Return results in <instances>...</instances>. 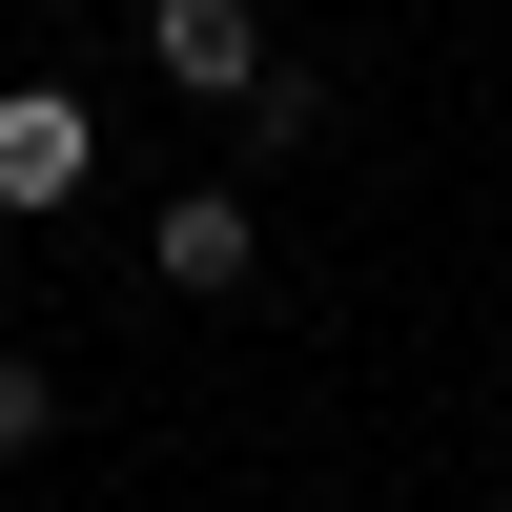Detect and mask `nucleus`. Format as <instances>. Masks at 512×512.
Instances as JSON below:
<instances>
[{
    "mask_svg": "<svg viewBox=\"0 0 512 512\" xmlns=\"http://www.w3.org/2000/svg\"><path fill=\"white\" fill-rule=\"evenodd\" d=\"M144 62L185 82V103H267V82H287V62H267V21H246V0H144Z\"/></svg>",
    "mask_w": 512,
    "mask_h": 512,
    "instance_id": "obj_2",
    "label": "nucleus"
},
{
    "mask_svg": "<svg viewBox=\"0 0 512 512\" xmlns=\"http://www.w3.org/2000/svg\"><path fill=\"white\" fill-rule=\"evenodd\" d=\"M41 431H62V369H41V349H21V328H0V472H21V451H41Z\"/></svg>",
    "mask_w": 512,
    "mask_h": 512,
    "instance_id": "obj_4",
    "label": "nucleus"
},
{
    "mask_svg": "<svg viewBox=\"0 0 512 512\" xmlns=\"http://www.w3.org/2000/svg\"><path fill=\"white\" fill-rule=\"evenodd\" d=\"M144 267H164V287H246V267H267V205H246V185H185V205L144 226Z\"/></svg>",
    "mask_w": 512,
    "mask_h": 512,
    "instance_id": "obj_3",
    "label": "nucleus"
},
{
    "mask_svg": "<svg viewBox=\"0 0 512 512\" xmlns=\"http://www.w3.org/2000/svg\"><path fill=\"white\" fill-rule=\"evenodd\" d=\"M82 185H103V103L82 82H0V226H41Z\"/></svg>",
    "mask_w": 512,
    "mask_h": 512,
    "instance_id": "obj_1",
    "label": "nucleus"
}]
</instances>
